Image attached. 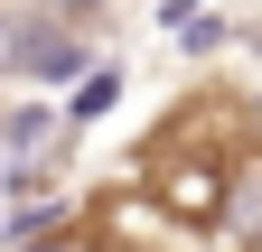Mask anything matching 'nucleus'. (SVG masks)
Segmentation results:
<instances>
[{
  "label": "nucleus",
  "mask_w": 262,
  "mask_h": 252,
  "mask_svg": "<svg viewBox=\"0 0 262 252\" xmlns=\"http://www.w3.org/2000/svg\"><path fill=\"white\" fill-rule=\"evenodd\" d=\"M253 159H262V121H253L244 93H187V103L131 149V187H141L178 234H215L225 215H234Z\"/></svg>",
  "instance_id": "nucleus-1"
},
{
  "label": "nucleus",
  "mask_w": 262,
  "mask_h": 252,
  "mask_svg": "<svg viewBox=\"0 0 262 252\" xmlns=\"http://www.w3.org/2000/svg\"><path fill=\"white\" fill-rule=\"evenodd\" d=\"M75 234H84L94 252H169V234H178V224L141 196V187H103V196H84Z\"/></svg>",
  "instance_id": "nucleus-2"
},
{
  "label": "nucleus",
  "mask_w": 262,
  "mask_h": 252,
  "mask_svg": "<svg viewBox=\"0 0 262 252\" xmlns=\"http://www.w3.org/2000/svg\"><path fill=\"white\" fill-rule=\"evenodd\" d=\"M113 103H122V75H113V66H94V75L75 84V103H66V121H94V112H113Z\"/></svg>",
  "instance_id": "nucleus-3"
},
{
  "label": "nucleus",
  "mask_w": 262,
  "mask_h": 252,
  "mask_svg": "<svg viewBox=\"0 0 262 252\" xmlns=\"http://www.w3.org/2000/svg\"><path fill=\"white\" fill-rule=\"evenodd\" d=\"M10 252H84V234H75V224H56V234H28V243H10Z\"/></svg>",
  "instance_id": "nucleus-4"
},
{
  "label": "nucleus",
  "mask_w": 262,
  "mask_h": 252,
  "mask_svg": "<svg viewBox=\"0 0 262 252\" xmlns=\"http://www.w3.org/2000/svg\"><path fill=\"white\" fill-rule=\"evenodd\" d=\"M169 19H187V0H169Z\"/></svg>",
  "instance_id": "nucleus-5"
},
{
  "label": "nucleus",
  "mask_w": 262,
  "mask_h": 252,
  "mask_svg": "<svg viewBox=\"0 0 262 252\" xmlns=\"http://www.w3.org/2000/svg\"><path fill=\"white\" fill-rule=\"evenodd\" d=\"M0 252H10V243H0Z\"/></svg>",
  "instance_id": "nucleus-6"
},
{
  "label": "nucleus",
  "mask_w": 262,
  "mask_h": 252,
  "mask_svg": "<svg viewBox=\"0 0 262 252\" xmlns=\"http://www.w3.org/2000/svg\"><path fill=\"white\" fill-rule=\"evenodd\" d=\"M253 121H262V112H253Z\"/></svg>",
  "instance_id": "nucleus-7"
},
{
  "label": "nucleus",
  "mask_w": 262,
  "mask_h": 252,
  "mask_svg": "<svg viewBox=\"0 0 262 252\" xmlns=\"http://www.w3.org/2000/svg\"><path fill=\"white\" fill-rule=\"evenodd\" d=\"M84 252H94V243H84Z\"/></svg>",
  "instance_id": "nucleus-8"
}]
</instances>
